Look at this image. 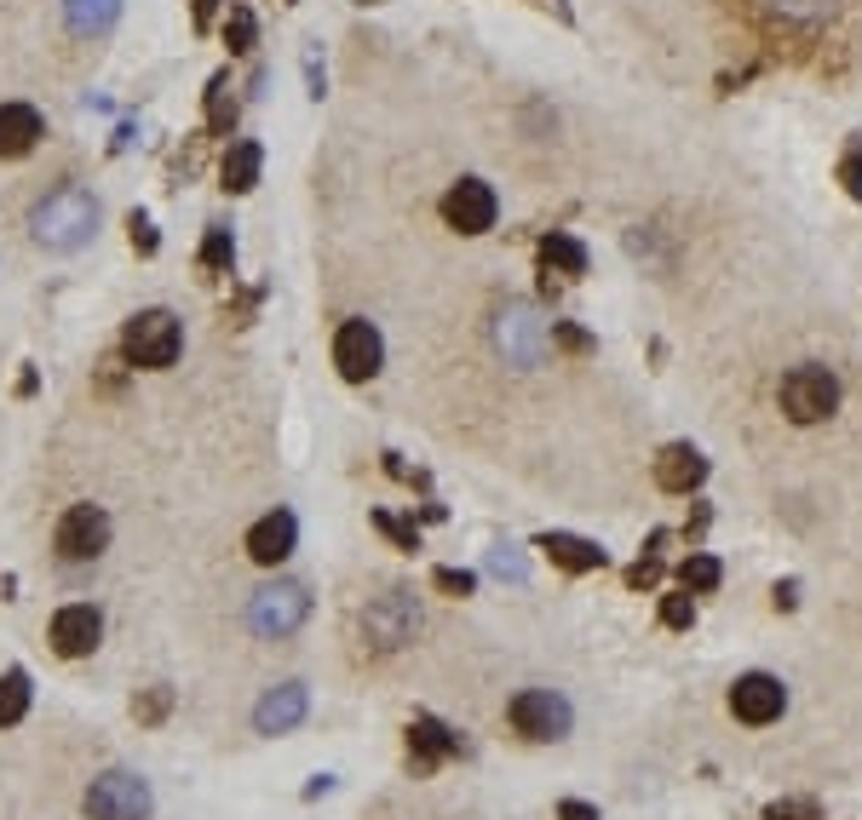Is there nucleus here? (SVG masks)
I'll return each mask as SVG.
<instances>
[{
	"label": "nucleus",
	"mask_w": 862,
	"mask_h": 820,
	"mask_svg": "<svg viewBox=\"0 0 862 820\" xmlns=\"http://www.w3.org/2000/svg\"><path fill=\"white\" fill-rule=\"evenodd\" d=\"M208 126L219 139H230V126H237V98H230V75H213L208 81Z\"/></svg>",
	"instance_id": "5701e85b"
},
{
	"label": "nucleus",
	"mask_w": 862,
	"mask_h": 820,
	"mask_svg": "<svg viewBox=\"0 0 862 820\" xmlns=\"http://www.w3.org/2000/svg\"><path fill=\"white\" fill-rule=\"evenodd\" d=\"M731 711L742 717V723H776V717L788 711V689L771 671H748L731 689Z\"/></svg>",
	"instance_id": "9b49d317"
},
{
	"label": "nucleus",
	"mask_w": 862,
	"mask_h": 820,
	"mask_svg": "<svg viewBox=\"0 0 862 820\" xmlns=\"http://www.w3.org/2000/svg\"><path fill=\"white\" fill-rule=\"evenodd\" d=\"M541 551L558 563V568H570V574H592V568H604V551L592 539H581V534H541L535 539Z\"/></svg>",
	"instance_id": "aec40b11"
},
{
	"label": "nucleus",
	"mask_w": 862,
	"mask_h": 820,
	"mask_svg": "<svg viewBox=\"0 0 862 820\" xmlns=\"http://www.w3.org/2000/svg\"><path fill=\"white\" fill-rule=\"evenodd\" d=\"M655 483L668 494H690V488L708 483V459L695 454L690 442H673V448H661V459H655Z\"/></svg>",
	"instance_id": "f3484780"
},
{
	"label": "nucleus",
	"mask_w": 862,
	"mask_h": 820,
	"mask_svg": "<svg viewBox=\"0 0 862 820\" xmlns=\"http://www.w3.org/2000/svg\"><path fill=\"white\" fill-rule=\"evenodd\" d=\"M357 631H362V648L391 655V648L414 642V631H420V603H414L409 591H385V597H374L369 608H362Z\"/></svg>",
	"instance_id": "20e7f679"
},
{
	"label": "nucleus",
	"mask_w": 862,
	"mask_h": 820,
	"mask_svg": "<svg viewBox=\"0 0 862 820\" xmlns=\"http://www.w3.org/2000/svg\"><path fill=\"white\" fill-rule=\"evenodd\" d=\"M489 568L501 574V579H523V557H512V545H494V551H489Z\"/></svg>",
	"instance_id": "72a5a7b5"
},
{
	"label": "nucleus",
	"mask_w": 862,
	"mask_h": 820,
	"mask_svg": "<svg viewBox=\"0 0 862 820\" xmlns=\"http://www.w3.org/2000/svg\"><path fill=\"white\" fill-rule=\"evenodd\" d=\"M52 545H58L63 563H92L110 545L104 505H70V510H63V523H58V534H52Z\"/></svg>",
	"instance_id": "6e6552de"
},
{
	"label": "nucleus",
	"mask_w": 862,
	"mask_h": 820,
	"mask_svg": "<svg viewBox=\"0 0 862 820\" xmlns=\"http://www.w3.org/2000/svg\"><path fill=\"white\" fill-rule=\"evenodd\" d=\"M431 586H438L443 597H472V586H478V579H472L467 568H438V574H431Z\"/></svg>",
	"instance_id": "7c9ffc66"
},
{
	"label": "nucleus",
	"mask_w": 862,
	"mask_h": 820,
	"mask_svg": "<svg viewBox=\"0 0 862 820\" xmlns=\"http://www.w3.org/2000/svg\"><path fill=\"white\" fill-rule=\"evenodd\" d=\"M293 539H300V523H293V510H271V517H259L248 528V557L259 568H277L293 557Z\"/></svg>",
	"instance_id": "4468645a"
},
{
	"label": "nucleus",
	"mask_w": 862,
	"mask_h": 820,
	"mask_svg": "<svg viewBox=\"0 0 862 820\" xmlns=\"http://www.w3.org/2000/svg\"><path fill=\"white\" fill-rule=\"evenodd\" d=\"M98 637H104V620H98V608H92V603H70V608H58V614H52V648H58L63 660L92 655Z\"/></svg>",
	"instance_id": "f8f14e48"
},
{
	"label": "nucleus",
	"mask_w": 862,
	"mask_h": 820,
	"mask_svg": "<svg viewBox=\"0 0 862 820\" xmlns=\"http://www.w3.org/2000/svg\"><path fill=\"white\" fill-rule=\"evenodd\" d=\"M661 620H668L673 631H684V626L695 620V603H690V591H673V597H661Z\"/></svg>",
	"instance_id": "2f4dec72"
},
{
	"label": "nucleus",
	"mask_w": 862,
	"mask_h": 820,
	"mask_svg": "<svg viewBox=\"0 0 862 820\" xmlns=\"http://www.w3.org/2000/svg\"><path fill=\"white\" fill-rule=\"evenodd\" d=\"M259 166H264V150L253 144V139H237L224 150V161H219V184L230 190V195H248L253 184H259Z\"/></svg>",
	"instance_id": "6ab92c4d"
},
{
	"label": "nucleus",
	"mask_w": 862,
	"mask_h": 820,
	"mask_svg": "<svg viewBox=\"0 0 862 820\" xmlns=\"http://www.w3.org/2000/svg\"><path fill=\"white\" fill-rule=\"evenodd\" d=\"M230 259H237V242H230L224 224H213L202 235V270H230Z\"/></svg>",
	"instance_id": "bb28decb"
},
{
	"label": "nucleus",
	"mask_w": 862,
	"mask_h": 820,
	"mask_svg": "<svg viewBox=\"0 0 862 820\" xmlns=\"http://www.w3.org/2000/svg\"><path fill=\"white\" fill-rule=\"evenodd\" d=\"M570 723H575L570 700L552 695V689H523L512 700V729L523 740H563V735H570Z\"/></svg>",
	"instance_id": "0eeeda50"
},
{
	"label": "nucleus",
	"mask_w": 862,
	"mask_h": 820,
	"mask_svg": "<svg viewBox=\"0 0 862 820\" xmlns=\"http://www.w3.org/2000/svg\"><path fill=\"white\" fill-rule=\"evenodd\" d=\"M724 579V568H719V557H708V551H690L684 563H679V586L684 591H713Z\"/></svg>",
	"instance_id": "b1692460"
},
{
	"label": "nucleus",
	"mask_w": 862,
	"mask_h": 820,
	"mask_svg": "<svg viewBox=\"0 0 862 820\" xmlns=\"http://www.w3.org/2000/svg\"><path fill=\"white\" fill-rule=\"evenodd\" d=\"M23 711H29V671H7L0 677V729L18 723Z\"/></svg>",
	"instance_id": "a878e982"
},
{
	"label": "nucleus",
	"mask_w": 862,
	"mask_h": 820,
	"mask_svg": "<svg viewBox=\"0 0 862 820\" xmlns=\"http://www.w3.org/2000/svg\"><path fill=\"white\" fill-rule=\"evenodd\" d=\"M224 47L230 52H253L259 47V23H253V12L242 7V0H230V12H224Z\"/></svg>",
	"instance_id": "393cba45"
},
{
	"label": "nucleus",
	"mask_w": 862,
	"mask_h": 820,
	"mask_svg": "<svg viewBox=\"0 0 862 820\" xmlns=\"http://www.w3.org/2000/svg\"><path fill=\"white\" fill-rule=\"evenodd\" d=\"M834 407H840V379L828 367L805 362L782 379V414L793 425H822V419H834Z\"/></svg>",
	"instance_id": "39448f33"
},
{
	"label": "nucleus",
	"mask_w": 862,
	"mask_h": 820,
	"mask_svg": "<svg viewBox=\"0 0 862 820\" xmlns=\"http://www.w3.org/2000/svg\"><path fill=\"white\" fill-rule=\"evenodd\" d=\"M765 820H822V814H816V803H800V798H793V803H771Z\"/></svg>",
	"instance_id": "c9c22d12"
},
{
	"label": "nucleus",
	"mask_w": 862,
	"mask_h": 820,
	"mask_svg": "<svg viewBox=\"0 0 862 820\" xmlns=\"http://www.w3.org/2000/svg\"><path fill=\"white\" fill-rule=\"evenodd\" d=\"M793 603H800V586H793V579H782V586H776V608H793Z\"/></svg>",
	"instance_id": "58836bf2"
},
{
	"label": "nucleus",
	"mask_w": 862,
	"mask_h": 820,
	"mask_svg": "<svg viewBox=\"0 0 862 820\" xmlns=\"http://www.w3.org/2000/svg\"><path fill=\"white\" fill-rule=\"evenodd\" d=\"M184 351V327L173 311H139L121 327V356L132 367H173Z\"/></svg>",
	"instance_id": "f03ea898"
},
{
	"label": "nucleus",
	"mask_w": 862,
	"mask_h": 820,
	"mask_svg": "<svg viewBox=\"0 0 862 820\" xmlns=\"http://www.w3.org/2000/svg\"><path fill=\"white\" fill-rule=\"evenodd\" d=\"M87 820H150V786L127 769H110L87 786Z\"/></svg>",
	"instance_id": "423d86ee"
},
{
	"label": "nucleus",
	"mask_w": 862,
	"mask_h": 820,
	"mask_svg": "<svg viewBox=\"0 0 862 820\" xmlns=\"http://www.w3.org/2000/svg\"><path fill=\"white\" fill-rule=\"evenodd\" d=\"M127 230H132V247H139L144 259H150V253L161 247V235H156V224H150L144 213H132V219H127Z\"/></svg>",
	"instance_id": "473e14b6"
},
{
	"label": "nucleus",
	"mask_w": 862,
	"mask_h": 820,
	"mask_svg": "<svg viewBox=\"0 0 862 820\" xmlns=\"http://www.w3.org/2000/svg\"><path fill=\"white\" fill-rule=\"evenodd\" d=\"M305 682H277V689H264V700L253 706V729L259 735H288V729H300L305 723Z\"/></svg>",
	"instance_id": "ddd939ff"
},
{
	"label": "nucleus",
	"mask_w": 862,
	"mask_h": 820,
	"mask_svg": "<svg viewBox=\"0 0 862 820\" xmlns=\"http://www.w3.org/2000/svg\"><path fill=\"white\" fill-rule=\"evenodd\" d=\"M380 362H385L380 327L362 322V316H351V322L334 333V367L345 373L351 385H362V379H374V373H380Z\"/></svg>",
	"instance_id": "1a4fd4ad"
},
{
	"label": "nucleus",
	"mask_w": 862,
	"mask_h": 820,
	"mask_svg": "<svg viewBox=\"0 0 862 820\" xmlns=\"http://www.w3.org/2000/svg\"><path fill=\"white\" fill-rule=\"evenodd\" d=\"M168 711H173V689H168V682H156V689H144L139 700H132V717H139V723H161Z\"/></svg>",
	"instance_id": "cd10ccee"
},
{
	"label": "nucleus",
	"mask_w": 862,
	"mask_h": 820,
	"mask_svg": "<svg viewBox=\"0 0 862 820\" xmlns=\"http://www.w3.org/2000/svg\"><path fill=\"white\" fill-rule=\"evenodd\" d=\"M374 528H380L385 539H397V545H403V551H420V534H414V523L391 517V510H380V517H374Z\"/></svg>",
	"instance_id": "c756f323"
},
{
	"label": "nucleus",
	"mask_w": 862,
	"mask_h": 820,
	"mask_svg": "<svg viewBox=\"0 0 862 820\" xmlns=\"http://www.w3.org/2000/svg\"><path fill=\"white\" fill-rule=\"evenodd\" d=\"M501 351L518 362V367H535L541 362V345H547V322H535V311L529 304H507V316H501Z\"/></svg>",
	"instance_id": "2eb2a0df"
},
{
	"label": "nucleus",
	"mask_w": 862,
	"mask_h": 820,
	"mask_svg": "<svg viewBox=\"0 0 862 820\" xmlns=\"http://www.w3.org/2000/svg\"><path fill=\"white\" fill-rule=\"evenodd\" d=\"M661 545H668V534H650V557H639L633 568H627V586H639V591L655 586V579H661V557L655 551H661Z\"/></svg>",
	"instance_id": "c85d7f7f"
},
{
	"label": "nucleus",
	"mask_w": 862,
	"mask_h": 820,
	"mask_svg": "<svg viewBox=\"0 0 862 820\" xmlns=\"http://www.w3.org/2000/svg\"><path fill=\"white\" fill-rule=\"evenodd\" d=\"M63 18H70L76 36H104L121 18V0H63Z\"/></svg>",
	"instance_id": "4be33fe9"
},
{
	"label": "nucleus",
	"mask_w": 862,
	"mask_h": 820,
	"mask_svg": "<svg viewBox=\"0 0 862 820\" xmlns=\"http://www.w3.org/2000/svg\"><path fill=\"white\" fill-rule=\"evenodd\" d=\"M460 751V735L454 729H443L438 717H414L409 723V763L425 775V769H438L443 758H454Z\"/></svg>",
	"instance_id": "dca6fc26"
},
{
	"label": "nucleus",
	"mask_w": 862,
	"mask_h": 820,
	"mask_svg": "<svg viewBox=\"0 0 862 820\" xmlns=\"http://www.w3.org/2000/svg\"><path fill=\"white\" fill-rule=\"evenodd\" d=\"M552 338H558L563 351H592V338H587L575 322H552Z\"/></svg>",
	"instance_id": "f704fd0d"
},
{
	"label": "nucleus",
	"mask_w": 862,
	"mask_h": 820,
	"mask_svg": "<svg viewBox=\"0 0 862 820\" xmlns=\"http://www.w3.org/2000/svg\"><path fill=\"white\" fill-rule=\"evenodd\" d=\"M494 190L483 184V179H460L449 195H443V224L449 230H460V235H483V230H494Z\"/></svg>",
	"instance_id": "9d476101"
},
{
	"label": "nucleus",
	"mask_w": 862,
	"mask_h": 820,
	"mask_svg": "<svg viewBox=\"0 0 862 820\" xmlns=\"http://www.w3.org/2000/svg\"><path fill=\"white\" fill-rule=\"evenodd\" d=\"M558 820H599V809L581 803V798H563V803H558Z\"/></svg>",
	"instance_id": "e433bc0d"
},
{
	"label": "nucleus",
	"mask_w": 862,
	"mask_h": 820,
	"mask_svg": "<svg viewBox=\"0 0 862 820\" xmlns=\"http://www.w3.org/2000/svg\"><path fill=\"white\" fill-rule=\"evenodd\" d=\"M92 230H98V201L87 190H52L41 195L36 207H29V235L47 247V253H76L92 242Z\"/></svg>",
	"instance_id": "f257e3e1"
},
{
	"label": "nucleus",
	"mask_w": 862,
	"mask_h": 820,
	"mask_svg": "<svg viewBox=\"0 0 862 820\" xmlns=\"http://www.w3.org/2000/svg\"><path fill=\"white\" fill-rule=\"evenodd\" d=\"M305 614H311V591L300 586V579H277V586L253 591L248 626H253V637H264V642H282V637H293V631L305 626Z\"/></svg>",
	"instance_id": "7ed1b4c3"
},
{
	"label": "nucleus",
	"mask_w": 862,
	"mask_h": 820,
	"mask_svg": "<svg viewBox=\"0 0 862 820\" xmlns=\"http://www.w3.org/2000/svg\"><path fill=\"white\" fill-rule=\"evenodd\" d=\"M845 190L851 195H862V144L851 150V161H845Z\"/></svg>",
	"instance_id": "4c0bfd02"
},
{
	"label": "nucleus",
	"mask_w": 862,
	"mask_h": 820,
	"mask_svg": "<svg viewBox=\"0 0 862 820\" xmlns=\"http://www.w3.org/2000/svg\"><path fill=\"white\" fill-rule=\"evenodd\" d=\"M541 264H547V276H587V247L575 242V235L552 230L541 242Z\"/></svg>",
	"instance_id": "412c9836"
},
{
	"label": "nucleus",
	"mask_w": 862,
	"mask_h": 820,
	"mask_svg": "<svg viewBox=\"0 0 862 820\" xmlns=\"http://www.w3.org/2000/svg\"><path fill=\"white\" fill-rule=\"evenodd\" d=\"M41 110L29 104H0V161H18L41 144Z\"/></svg>",
	"instance_id": "a211bd4d"
}]
</instances>
